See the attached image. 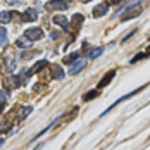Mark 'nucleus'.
<instances>
[{"label":"nucleus","mask_w":150,"mask_h":150,"mask_svg":"<svg viewBox=\"0 0 150 150\" xmlns=\"http://www.w3.org/2000/svg\"><path fill=\"white\" fill-rule=\"evenodd\" d=\"M149 54H150V47H149Z\"/></svg>","instance_id":"cd10ccee"},{"label":"nucleus","mask_w":150,"mask_h":150,"mask_svg":"<svg viewBox=\"0 0 150 150\" xmlns=\"http://www.w3.org/2000/svg\"><path fill=\"white\" fill-rule=\"evenodd\" d=\"M110 4H114V5H117V4H121V2H124V0H109Z\"/></svg>","instance_id":"b1692460"},{"label":"nucleus","mask_w":150,"mask_h":150,"mask_svg":"<svg viewBox=\"0 0 150 150\" xmlns=\"http://www.w3.org/2000/svg\"><path fill=\"white\" fill-rule=\"evenodd\" d=\"M24 36L31 40V42H35V40H40L42 36H43V30L42 28H28V30L24 31Z\"/></svg>","instance_id":"7ed1b4c3"},{"label":"nucleus","mask_w":150,"mask_h":150,"mask_svg":"<svg viewBox=\"0 0 150 150\" xmlns=\"http://www.w3.org/2000/svg\"><path fill=\"white\" fill-rule=\"evenodd\" d=\"M7 4H11V5H14V4H21L23 0H5Z\"/></svg>","instance_id":"5701e85b"},{"label":"nucleus","mask_w":150,"mask_h":150,"mask_svg":"<svg viewBox=\"0 0 150 150\" xmlns=\"http://www.w3.org/2000/svg\"><path fill=\"white\" fill-rule=\"evenodd\" d=\"M55 24H59V26H62L64 30H69L67 28V17L66 16H62V14H57V16H54V19H52Z\"/></svg>","instance_id":"f8f14e48"},{"label":"nucleus","mask_w":150,"mask_h":150,"mask_svg":"<svg viewBox=\"0 0 150 150\" xmlns=\"http://www.w3.org/2000/svg\"><path fill=\"white\" fill-rule=\"evenodd\" d=\"M85 66H86V60H76V62H73V66H71V69H69V74L71 76L78 74L79 71L85 69Z\"/></svg>","instance_id":"423d86ee"},{"label":"nucleus","mask_w":150,"mask_h":150,"mask_svg":"<svg viewBox=\"0 0 150 150\" xmlns=\"http://www.w3.org/2000/svg\"><path fill=\"white\" fill-rule=\"evenodd\" d=\"M5 100H7V93L0 91V104H5Z\"/></svg>","instance_id":"4be33fe9"},{"label":"nucleus","mask_w":150,"mask_h":150,"mask_svg":"<svg viewBox=\"0 0 150 150\" xmlns=\"http://www.w3.org/2000/svg\"><path fill=\"white\" fill-rule=\"evenodd\" d=\"M50 76H52L54 79H62V78H64V71H62V67L57 66V64H54V66L50 67Z\"/></svg>","instance_id":"6e6552de"},{"label":"nucleus","mask_w":150,"mask_h":150,"mask_svg":"<svg viewBox=\"0 0 150 150\" xmlns=\"http://www.w3.org/2000/svg\"><path fill=\"white\" fill-rule=\"evenodd\" d=\"M4 64H5V69H7L9 73H12V71H14L16 66H17L14 52H5V55H4Z\"/></svg>","instance_id":"f03ea898"},{"label":"nucleus","mask_w":150,"mask_h":150,"mask_svg":"<svg viewBox=\"0 0 150 150\" xmlns=\"http://www.w3.org/2000/svg\"><path fill=\"white\" fill-rule=\"evenodd\" d=\"M107 4H98L95 9H93V17H102V16L107 14Z\"/></svg>","instance_id":"9d476101"},{"label":"nucleus","mask_w":150,"mask_h":150,"mask_svg":"<svg viewBox=\"0 0 150 150\" xmlns=\"http://www.w3.org/2000/svg\"><path fill=\"white\" fill-rule=\"evenodd\" d=\"M31 110H33V107H30V105H28V107H23V112H21L19 119H24V117H26L28 114H31Z\"/></svg>","instance_id":"aec40b11"},{"label":"nucleus","mask_w":150,"mask_h":150,"mask_svg":"<svg viewBox=\"0 0 150 150\" xmlns=\"http://www.w3.org/2000/svg\"><path fill=\"white\" fill-rule=\"evenodd\" d=\"M143 57H147V55H145V54H138L136 57H133V59H131V64H135V62H138V60H140V59H143Z\"/></svg>","instance_id":"412c9836"},{"label":"nucleus","mask_w":150,"mask_h":150,"mask_svg":"<svg viewBox=\"0 0 150 150\" xmlns=\"http://www.w3.org/2000/svg\"><path fill=\"white\" fill-rule=\"evenodd\" d=\"M14 14L16 12H11V11H2V12H0V23H2V24L11 23V21L14 19Z\"/></svg>","instance_id":"9b49d317"},{"label":"nucleus","mask_w":150,"mask_h":150,"mask_svg":"<svg viewBox=\"0 0 150 150\" xmlns=\"http://www.w3.org/2000/svg\"><path fill=\"white\" fill-rule=\"evenodd\" d=\"M97 95H98V91L91 90V91H88V93H85V95H83V100H85V102H88V100H91V98H95Z\"/></svg>","instance_id":"a211bd4d"},{"label":"nucleus","mask_w":150,"mask_h":150,"mask_svg":"<svg viewBox=\"0 0 150 150\" xmlns=\"http://www.w3.org/2000/svg\"><path fill=\"white\" fill-rule=\"evenodd\" d=\"M45 9L47 11H66V9H69V4L66 0H50V2H47Z\"/></svg>","instance_id":"f257e3e1"},{"label":"nucleus","mask_w":150,"mask_h":150,"mask_svg":"<svg viewBox=\"0 0 150 150\" xmlns=\"http://www.w3.org/2000/svg\"><path fill=\"white\" fill-rule=\"evenodd\" d=\"M145 86H147V85H143V86H142V88H136V90L129 91V93H126V95H122V97H121L119 100H116V102H114V104L110 105V107H109V109H107V110H104V114H102V116H105V114H107V112H110V110H112V109H114V107H116V105H119L121 102H122V100H128V98H131V97H133V95H135V93H138V91H142V90H143V88H145Z\"/></svg>","instance_id":"20e7f679"},{"label":"nucleus","mask_w":150,"mask_h":150,"mask_svg":"<svg viewBox=\"0 0 150 150\" xmlns=\"http://www.w3.org/2000/svg\"><path fill=\"white\" fill-rule=\"evenodd\" d=\"M102 52H104V48H102V47H98V48H93V50H90V52H88V57H90V59H95V57H98Z\"/></svg>","instance_id":"dca6fc26"},{"label":"nucleus","mask_w":150,"mask_h":150,"mask_svg":"<svg viewBox=\"0 0 150 150\" xmlns=\"http://www.w3.org/2000/svg\"><path fill=\"white\" fill-rule=\"evenodd\" d=\"M78 60V54H69V55H66L64 57V64H73V62H76Z\"/></svg>","instance_id":"f3484780"},{"label":"nucleus","mask_w":150,"mask_h":150,"mask_svg":"<svg viewBox=\"0 0 150 150\" xmlns=\"http://www.w3.org/2000/svg\"><path fill=\"white\" fill-rule=\"evenodd\" d=\"M31 43H33V42L28 40L26 36H23V38H19V40L16 42V45L19 47V48H28V47H31Z\"/></svg>","instance_id":"2eb2a0df"},{"label":"nucleus","mask_w":150,"mask_h":150,"mask_svg":"<svg viewBox=\"0 0 150 150\" xmlns=\"http://www.w3.org/2000/svg\"><path fill=\"white\" fill-rule=\"evenodd\" d=\"M2 109H4V104H0V114H2Z\"/></svg>","instance_id":"a878e982"},{"label":"nucleus","mask_w":150,"mask_h":150,"mask_svg":"<svg viewBox=\"0 0 150 150\" xmlns=\"http://www.w3.org/2000/svg\"><path fill=\"white\" fill-rule=\"evenodd\" d=\"M83 21H85V17H83V14H74L73 17H71V26L78 30V28H79V24H81Z\"/></svg>","instance_id":"ddd939ff"},{"label":"nucleus","mask_w":150,"mask_h":150,"mask_svg":"<svg viewBox=\"0 0 150 150\" xmlns=\"http://www.w3.org/2000/svg\"><path fill=\"white\" fill-rule=\"evenodd\" d=\"M81 2H85V4H86V2H90V0H81Z\"/></svg>","instance_id":"bb28decb"},{"label":"nucleus","mask_w":150,"mask_h":150,"mask_svg":"<svg viewBox=\"0 0 150 150\" xmlns=\"http://www.w3.org/2000/svg\"><path fill=\"white\" fill-rule=\"evenodd\" d=\"M114 76H116V71H114V69H112V71H109V73H105V76L100 79V83H98V86H100V88L107 86V85L112 81V78H114Z\"/></svg>","instance_id":"1a4fd4ad"},{"label":"nucleus","mask_w":150,"mask_h":150,"mask_svg":"<svg viewBox=\"0 0 150 150\" xmlns=\"http://www.w3.org/2000/svg\"><path fill=\"white\" fill-rule=\"evenodd\" d=\"M50 36H52V38H54V40H55V38H59V33H55V31H54V33H52V35H50Z\"/></svg>","instance_id":"393cba45"},{"label":"nucleus","mask_w":150,"mask_h":150,"mask_svg":"<svg viewBox=\"0 0 150 150\" xmlns=\"http://www.w3.org/2000/svg\"><path fill=\"white\" fill-rule=\"evenodd\" d=\"M5 43H7V31L0 26V45H5Z\"/></svg>","instance_id":"6ab92c4d"},{"label":"nucleus","mask_w":150,"mask_h":150,"mask_svg":"<svg viewBox=\"0 0 150 150\" xmlns=\"http://www.w3.org/2000/svg\"><path fill=\"white\" fill-rule=\"evenodd\" d=\"M142 14V9L138 7V9H133V7H128L126 9V14L122 16V21H129V19H135L138 16Z\"/></svg>","instance_id":"39448f33"},{"label":"nucleus","mask_w":150,"mask_h":150,"mask_svg":"<svg viewBox=\"0 0 150 150\" xmlns=\"http://www.w3.org/2000/svg\"><path fill=\"white\" fill-rule=\"evenodd\" d=\"M47 64H48L47 60H40V62H36V64L31 67V71L28 73V74H33V73H38V71H42L43 67H47Z\"/></svg>","instance_id":"4468645a"},{"label":"nucleus","mask_w":150,"mask_h":150,"mask_svg":"<svg viewBox=\"0 0 150 150\" xmlns=\"http://www.w3.org/2000/svg\"><path fill=\"white\" fill-rule=\"evenodd\" d=\"M36 19H38V12H36L35 9H26V11H24L23 21H26V23H35Z\"/></svg>","instance_id":"0eeeda50"}]
</instances>
